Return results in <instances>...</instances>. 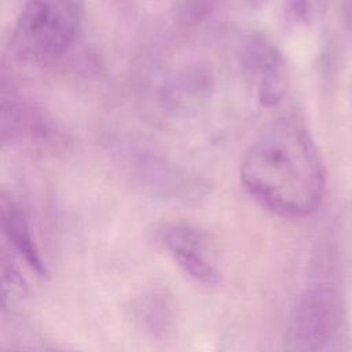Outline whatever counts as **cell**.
<instances>
[{"mask_svg":"<svg viewBox=\"0 0 352 352\" xmlns=\"http://www.w3.org/2000/svg\"><path fill=\"white\" fill-rule=\"evenodd\" d=\"M241 182L271 212L305 217L323 199L326 170L307 128L296 118L280 117L265 125L246 150Z\"/></svg>","mask_w":352,"mask_h":352,"instance_id":"cell-1","label":"cell"},{"mask_svg":"<svg viewBox=\"0 0 352 352\" xmlns=\"http://www.w3.org/2000/svg\"><path fill=\"white\" fill-rule=\"evenodd\" d=\"M348 315L337 260L326 250L287 320L285 352H346Z\"/></svg>","mask_w":352,"mask_h":352,"instance_id":"cell-2","label":"cell"},{"mask_svg":"<svg viewBox=\"0 0 352 352\" xmlns=\"http://www.w3.org/2000/svg\"><path fill=\"white\" fill-rule=\"evenodd\" d=\"M80 23L78 0H26L11 32L10 51L23 63H54L74 44Z\"/></svg>","mask_w":352,"mask_h":352,"instance_id":"cell-3","label":"cell"},{"mask_svg":"<svg viewBox=\"0 0 352 352\" xmlns=\"http://www.w3.org/2000/svg\"><path fill=\"white\" fill-rule=\"evenodd\" d=\"M161 241L175 263L195 282L206 286L219 283L220 272L198 230L187 224H170L162 230Z\"/></svg>","mask_w":352,"mask_h":352,"instance_id":"cell-4","label":"cell"},{"mask_svg":"<svg viewBox=\"0 0 352 352\" xmlns=\"http://www.w3.org/2000/svg\"><path fill=\"white\" fill-rule=\"evenodd\" d=\"M1 234L12 254L18 256L38 276L47 275V267L33 239L29 223L21 208L6 195L1 199Z\"/></svg>","mask_w":352,"mask_h":352,"instance_id":"cell-5","label":"cell"},{"mask_svg":"<svg viewBox=\"0 0 352 352\" xmlns=\"http://www.w3.org/2000/svg\"><path fill=\"white\" fill-rule=\"evenodd\" d=\"M139 319L153 334L164 333L170 323V308L164 296H150L139 305Z\"/></svg>","mask_w":352,"mask_h":352,"instance_id":"cell-6","label":"cell"},{"mask_svg":"<svg viewBox=\"0 0 352 352\" xmlns=\"http://www.w3.org/2000/svg\"><path fill=\"white\" fill-rule=\"evenodd\" d=\"M327 3L329 0H289V10L296 21L308 22L316 18Z\"/></svg>","mask_w":352,"mask_h":352,"instance_id":"cell-7","label":"cell"},{"mask_svg":"<svg viewBox=\"0 0 352 352\" xmlns=\"http://www.w3.org/2000/svg\"><path fill=\"white\" fill-rule=\"evenodd\" d=\"M3 352H67L60 348L41 345V344H22V345H14L8 349H4Z\"/></svg>","mask_w":352,"mask_h":352,"instance_id":"cell-8","label":"cell"},{"mask_svg":"<svg viewBox=\"0 0 352 352\" xmlns=\"http://www.w3.org/2000/svg\"><path fill=\"white\" fill-rule=\"evenodd\" d=\"M351 109H352V89H351Z\"/></svg>","mask_w":352,"mask_h":352,"instance_id":"cell-9","label":"cell"}]
</instances>
